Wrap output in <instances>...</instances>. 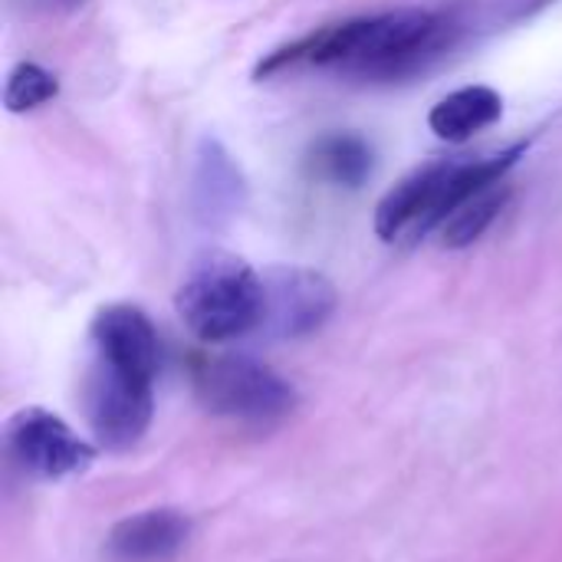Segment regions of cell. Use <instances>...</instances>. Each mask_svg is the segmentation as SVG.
<instances>
[{
  "instance_id": "6da1fadb",
  "label": "cell",
  "mask_w": 562,
  "mask_h": 562,
  "mask_svg": "<svg viewBox=\"0 0 562 562\" xmlns=\"http://www.w3.org/2000/svg\"><path fill=\"white\" fill-rule=\"evenodd\" d=\"M461 30L464 23L454 13L402 7L306 33L290 46L267 53L257 66V79H270L296 66H323L356 79L392 82L441 59L461 40Z\"/></svg>"
},
{
  "instance_id": "7a4b0ae2",
  "label": "cell",
  "mask_w": 562,
  "mask_h": 562,
  "mask_svg": "<svg viewBox=\"0 0 562 562\" xmlns=\"http://www.w3.org/2000/svg\"><path fill=\"white\" fill-rule=\"evenodd\" d=\"M527 142H517L491 158H438L405 175L375 207V234L385 244L422 240L441 227L471 194L497 184L520 161Z\"/></svg>"
},
{
  "instance_id": "3957f363",
  "label": "cell",
  "mask_w": 562,
  "mask_h": 562,
  "mask_svg": "<svg viewBox=\"0 0 562 562\" xmlns=\"http://www.w3.org/2000/svg\"><path fill=\"white\" fill-rule=\"evenodd\" d=\"M260 273L234 254L198 257L175 293L181 323L201 342H231L260 326Z\"/></svg>"
},
{
  "instance_id": "277c9868",
  "label": "cell",
  "mask_w": 562,
  "mask_h": 562,
  "mask_svg": "<svg viewBox=\"0 0 562 562\" xmlns=\"http://www.w3.org/2000/svg\"><path fill=\"white\" fill-rule=\"evenodd\" d=\"M191 382L211 415L240 425H273L296 408V389L250 356H201Z\"/></svg>"
},
{
  "instance_id": "5b68a950",
  "label": "cell",
  "mask_w": 562,
  "mask_h": 562,
  "mask_svg": "<svg viewBox=\"0 0 562 562\" xmlns=\"http://www.w3.org/2000/svg\"><path fill=\"white\" fill-rule=\"evenodd\" d=\"M151 382L155 375L135 372L128 366L109 362L92 352L82 385V405H86V422L102 448L125 451L142 441L155 412Z\"/></svg>"
},
{
  "instance_id": "8992f818",
  "label": "cell",
  "mask_w": 562,
  "mask_h": 562,
  "mask_svg": "<svg viewBox=\"0 0 562 562\" xmlns=\"http://www.w3.org/2000/svg\"><path fill=\"white\" fill-rule=\"evenodd\" d=\"M260 333L270 339H303L336 313V286L306 267H270L260 273Z\"/></svg>"
},
{
  "instance_id": "52a82bcc",
  "label": "cell",
  "mask_w": 562,
  "mask_h": 562,
  "mask_svg": "<svg viewBox=\"0 0 562 562\" xmlns=\"http://www.w3.org/2000/svg\"><path fill=\"white\" fill-rule=\"evenodd\" d=\"M7 451L23 471L43 481L69 477L95 461V448L46 408H23L7 422Z\"/></svg>"
},
{
  "instance_id": "ba28073f",
  "label": "cell",
  "mask_w": 562,
  "mask_h": 562,
  "mask_svg": "<svg viewBox=\"0 0 562 562\" xmlns=\"http://www.w3.org/2000/svg\"><path fill=\"white\" fill-rule=\"evenodd\" d=\"M188 201H191V217L211 231L231 224L247 204V178L240 165L211 135L198 142Z\"/></svg>"
},
{
  "instance_id": "9c48e42d",
  "label": "cell",
  "mask_w": 562,
  "mask_h": 562,
  "mask_svg": "<svg viewBox=\"0 0 562 562\" xmlns=\"http://www.w3.org/2000/svg\"><path fill=\"white\" fill-rule=\"evenodd\" d=\"M92 352L128 366L135 372L155 375L158 369V336L151 319L128 303H115V306H102L92 319Z\"/></svg>"
},
{
  "instance_id": "30bf717a",
  "label": "cell",
  "mask_w": 562,
  "mask_h": 562,
  "mask_svg": "<svg viewBox=\"0 0 562 562\" xmlns=\"http://www.w3.org/2000/svg\"><path fill=\"white\" fill-rule=\"evenodd\" d=\"M191 533V524L181 510H145L112 527L109 557L119 562L171 560Z\"/></svg>"
},
{
  "instance_id": "8fae6325",
  "label": "cell",
  "mask_w": 562,
  "mask_h": 562,
  "mask_svg": "<svg viewBox=\"0 0 562 562\" xmlns=\"http://www.w3.org/2000/svg\"><path fill=\"white\" fill-rule=\"evenodd\" d=\"M504 115V99L491 86H464L451 95H445L431 115L428 125L445 142H468L471 135L491 128Z\"/></svg>"
},
{
  "instance_id": "7c38bea8",
  "label": "cell",
  "mask_w": 562,
  "mask_h": 562,
  "mask_svg": "<svg viewBox=\"0 0 562 562\" xmlns=\"http://www.w3.org/2000/svg\"><path fill=\"white\" fill-rule=\"evenodd\" d=\"M310 168L323 181H333V184H342V188H359L372 175L375 155H372V145L362 135L333 132V135L316 138V145L310 148Z\"/></svg>"
},
{
  "instance_id": "4fadbf2b",
  "label": "cell",
  "mask_w": 562,
  "mask_h": 562,
  "mask_svg": "<svg viewBox=\"0 0 562 562\" xmlns=\"http://www.w3.org/2000/svg\"><path fill=\"white\" fill-rule=\"evenodd\" d=\"M510 201V188L504 181L471 194L445 224H441V244L451 247V250H461V247H471L477 237H484V231L497 221V214L507 207Z\"/></svg>"
},
{
  "instance_id": "5bb4252c",
  "label": "cell",
  "mask_w": 562,
  "mask_h": 562,
  "mask_svg": "<svg viewBox=\"0 0 562 562\" xmlns=\"http://www.w3.org/2000/svg\"><path fill=\"white\" fill-rule=\"evenodd\" d=\"M59 82L49 69L36 66V63H16L7 76V89H3V105L10 112H30L49 99H56Z\"/></svg>"
},
{
  "instance_id": "9a60e30c",
  "label": "cell",
  "mask_w": 562,
  "mask_h": 562,
  "mask_svg": "<svg viewBox=\"0 0 562 562\" xmlns=\"http://www.w3.org/2000/svg\"><path fill=\"white\" fill-rule=\"evenodd\" d=\"M26 10H33V13H69V10H76V7H82V3H89V0H20Z\"/></svg>"
}]
</instances>
